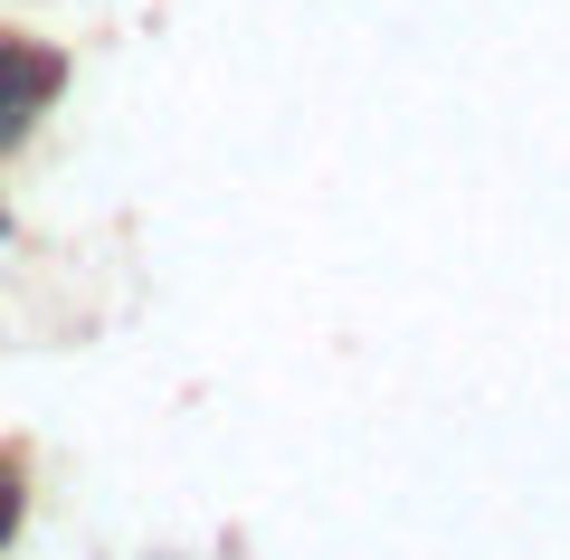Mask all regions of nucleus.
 <instances>
[{
    "instance_id": "1",
    "label": "nucleus",
    "mask_w": 570,
    "mask_h": 560,
    "mask_svg": "<svg viewBox=\"0 0 570 560\" xmlns=\"http://www.w3.org/2000/svg\"><path fill=\"white\" fill-rule=\"evenodd\" d=\"M58 86H67V48L29 39V29H0V153L29 143V124L58 105Z\"/></svg>"
},
{
    "instance_id": "2",
    "label": "nucleus",
    "mask_w": 570,
    "mask_h": 560,
    "mask_svg": "<svg viewBox=\"0 0 570 560\" xmlns=\"http://www.w3.org/2000/svg\"><path fill=\"white\" fill-rule=\"evenodd\" d=\"M20 532V465H0V541Z\"/></svg>"
}]
</instances>
